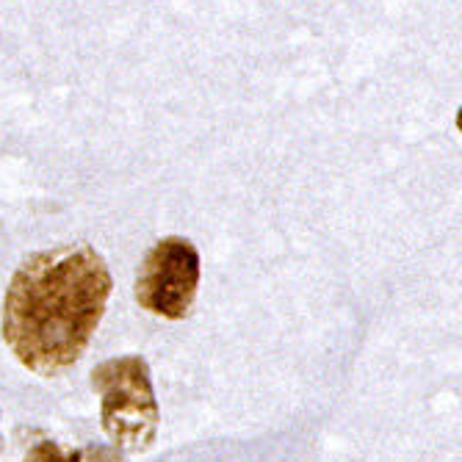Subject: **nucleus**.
<instances>
[{"label": "nucleus", "mask_w": 462, "mask_h": 462, "mask_svg": "<svg viewBox=\"0 0 462 462\" xmlns=\"http://www.w3.org/2000/svg\"><path fill=\"white\" fill-rule=\"evenodd\" d=\"M111 272L89 244L28 255L6 291L4 338L17 360L53 376L87 352L111 297Z\"/></svg>", "instance_id": "obj_1"}, {"label": "nucleus", "mask_w": 462, "mask_h": 462, "mask_svg": "<svg viewBox=\"0 0 462 462\" xmlns=\"http://www.w3.org/2000/svg\"><path fill=\"white\" fill-rule=\"evenodd\" d=\"M92 385L100 393L103 430L114 446L125 451L150 448L158 432V402L147 363L136 355L106 360L92 371Z\"/></svg>", "instance_id": "obj_2"}, {"label": "nucleus", "mask_w": 462, "mask_h": 462, "mask_svg": "<svg viewBox=\"0 0 462 462\" xmlns=\"http://www.w3.org/2000/svg\"><path fill=\"white\" fill-rule=\"evenodd\" d=\"M199 252L183 236H166L152 244L136 277V302L163 319H183L197 297Z\"/></svg>", "instance_id": "obj_3"}, {"label": "nucleus", "mask_w": 462, "mask_h": 462, "mask_svg": "<svg viewBox=\"0 0 462 462\" xmlns=\"http://www.w3.org/2000/svg\"><path fill=\"white\" fill-rule=\"evenodd\" d=\"M23 462H80V457L72 454V451H67V448H61L59 443L42 440V443H36V446L25 454Z\"/></svg>", "instance_id": "obj_4"}, {"label": "nucleus", "mask_w": 462, "mask_h": 462, "mask_svg": "<svg viewBox=\"0 0 462 462\" xmlns=\"http://www.w3.org/2000/svg\"><path fill=\"white\" fill-rule=\"evenodd\" d=\"M80 462H125L116 446H89Z\"/></svg>", "instance_id": "obj_5"}]
</instances>
